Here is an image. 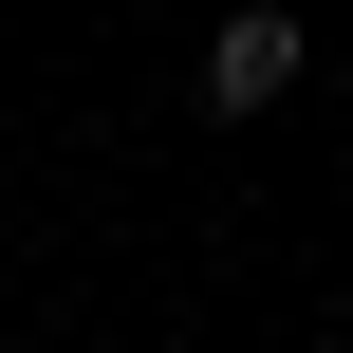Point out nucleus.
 I'll use <instances>...</instances> for the list:
<instances>
[{
    "label": "nucleus",
    "instance_id": "nucleus-1",
    "mask_svg": "<svg viewBox=\"0 0 353 353\" xmlns=\"http://www.w3.org/2000/svg\"><path fill=\"white\" fill-rule=\"evenodd\" d=\"M205 93H223V112H279V93H298V19H223V37H205Z\"/></svg>",
    "mask_w": 353,
    "mask_h": 353
}]
</instances>
